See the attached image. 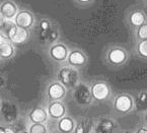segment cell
<instances>
[{
	"label": "cell",
	"mask_w": 147,
	"mask_h": 133,
	"mask_svg": "<svg viewBox=\"0 0 147 133\" xmlns=\"http://www.w3.org/2000/svg\"><path fill=\"white\" fill-rule=\"evenodd\" d=\"M18 133H28V131H26V130H22V131H20Z\"/></svg>",
	"instance_id": "obj_31"
},
{
	"label": "cell",
	"mask_w": 147,
	"mask_h": 133,
	"mask_svg": "<svg viewBox=\"0 0 147 133\" xmlns=\"http://www.w3.org/2000/svg\"><path fill=\"white\" fill-rule=\"evenodd\" d=\"M87 62H88V57L84 53V51L78 48H73L69 50L65 64L80 70L86 66Z\"/></svg>",
	"instance_id": "obj_11"
},
{
	"label": "cell",
	"mask_w": 147,
	"mask_h": 133,
	"mask_svg": "<svg viewBox=\"0 0 147 133\" xmlns=\"http://www.w3.org/2000/svg\"><path fill=\"white\" fill-rule=\"evenodd\" d=\"M91 128H92V127L88 124V121H81V122L78 123L77 125H75L74 132L75 133H90Z\"/></svg>",
	"instance_id": "obj_24"
},
{
	"label": "cell",
	"mask_w": 147,
	"mask_h": 133,
	"mask_svg": "<svg viewBox=\"0 0 147 133\" xmlns=\"http://www.w3.org/2000/svg\"><path fill=\"white\" fill-rule=\"evenodd\" d=\"M4 133H15V132L13 131V129L9 128V127H6V128H5V132Z\"/></svg>",
	"instance_id": "obj_27"
},
{
	"label": "cell",
	"mask_w": 147,
	"mask_h": 133,
	"mask_svg": "<svg viewBox=\"0 0 147 133\" xmlns=\"http://www.w3.org/2000/svg\"><path fill=\"white\" fill-rule=\"evenodd\" d=\"M130 59V52L121 45H110L104 53V60L107 66L119 68L124 66Z\"/></svg>",
	"instance_id": "obj_2"
},
{
	"label": "cell",
	"mask_w": 147,
	"mask_h": 133,
	"mask_svg": "<svg viewBox=\"0 0 147 133\" xmlns=\"http://www.w3.org/2000/svg\"><path fill=\"white\" fill-rule=\"evenodd\" d=\"M141 2H142L143 6L146 7V2H147V0H141Z\"/></svg>",
	"instance_id": "obj_30"
},
{
	"label": "cell",
	"mask_w": 147,
	"mask_h": 133,
	"mask_svg": "<svg viewBox=\"0 0 147 133\" xmlns=\"http://www.w3.org/2000/svg\"><path fill=\"white\" fill-rule=\"evenodd\" d=\"M125 22L128 28L133 31L138 26L147 24L146 7L140 4H133L125 11Z\"/></svg>",
	"instance_id": "obj_4"
},
{
	"label": "cell",
	"mask_w": 147,
	"mask_h": 133,
	"mask_svg": "<svg viewBox=\"0 0 147 133\" xmlns=\"http://www.w3.org/2000/svg\"><path fill=\"white\" fill-rule=\"evenodd\" d=\"M5 20H5V18H3V16H2V14H1V13H0V26H1V24H2L3 22H5Z\"/></svg>",
	"instance_id": "obj_28"
},
{
	"label": "cell",
	"mask_w": 147,
	"mask_h": 133,
	"mask_svg": "<svg viewBox=\"0 0 147 133\" xmlns=\"http://www.w3.org/2000/svg\"><path fill=\"white\" fill-rule=\"evenodd\" d=\"M112 106L114 111L120 115H128L135 110L134 97L128 92H119L113 98Z\"/></svg>",
	"instance_id": "obj_5"
},
{
	"label": "cell",
	"mask_w": 147,
	"mask_h": 133,
	"mask_svg": "<svg viewBox=\"0 0 147 133\" xmlns=\"http://www.w3.org/2000/svg\"><path fill=\"white\" fill-rule=\"evenodd\" d=\"M72 2L79 8H87L94 4L95 0H72Z\"/></svg>",
	"instance_id": "obj_25"
},
{
	"label": "cell",
	"mask_w": 147,
	"mask_h": 133,
	"mask_svg": "<svg viewBox=\"0 0 147 133\" xmlns=\"http://www.w3.org/2000/svg\"><path fill=\"white\" fill-rule=\"evenodd\" d=\"M49 117H48V113L46 109L42 106H38V107L34 108L30 110V114H28V120L30 123H43L45 124L48 121Z\"/></svg>",
	"instance_id": "obj_15"
},
{
	"label": "cell",
	"mask_w": 147,
	"mask_h": 133,
	"mask_svg": "<svg viewBox=\"0 0 147 133\" xmlns=\"http://www.w3.org/2000/svg\"><path fill=\"white\" fill-rule=\"evenodd\" d=\"M15 55V47L10 41L1 40L0 42V59L8 60Z\"/></svg>",
	"instance_id": "obj_18"
},
{
	"label": "cell",
	"mask_w": 147,
	"mask_h": 133,
	"mask_svg": "<svg viewBox=\"0 0 147 133\" xmlns=\"http://www.w3.org/2000/svg\"><path fill=\"white\" fill-rule=\"evenodd\" d=\"M35 26L39 30V41L41 44L48 46L53 43L58 42L60 38V28L55 20L47 16H42L39 20L36 22ZM34 26V28H35Z\"/></svg>",
	"instance_id": "obj_1"
},
{
	"label": "cell",
	"mask_w": 147,
	"mask_h": 133,
	"mask_svg": "<svg viewBox=\"0 0 147 133\" xmlns=\"http://www.w3.org/2000/svg\"><path fill=\"white\" fill-rule=\"evenodd\" d=\"M0 42H1V39H0Z\"/></svg>",
	"instance_id": "obj_35"
},
{
	"label": "cell",
	"mask_w": 147,
	"mask_h": 133,
	"mask_svg": "<svg viewBox=\"0 0 147 133\" xmlns=\"http://www.w3.org/2000/svg\"><path fill=\"white\" fill-rule=\"evenodd\" d=\"M55 76V79L59 81L67 90H72L79 83V81H81L80 70L71 67L67 64L59 65L56 69Z\"/></svg>",
	"instance_id": "obj_3"
},
{
	"label": "cell",
	"mask_w": 147,
	"mask_h": 133,
	"mask_svg": "<svg viewBox=\"0 0 147 133\" xmlns=\"http://www.w3.org/2000/svg\"><path fill=\"white\" fill-rule=\"evenodd\" d=\"M67 94V90L56 79L49 81L45 87L44 97L45 100L49 102H55V101H63Z\"/></svg>",
	"instance_id": "obj_9"
},
{
	"label": "cell",
	"mask_w": 147,
	"mask_h": 133,
	"mask_svg": "<svg viewBox=\"0 0 147 133\" xmlns=\"http://www.w3.org/2000/svg\"><path fill=\"white\" fill-rule=\"evenodd\" d=\"M46 133H52V132H49V131H47V132H46Z\"/></svg>",
	"instance_id": "obj_34"
},
{
	"label": "cell",
	"mask_w": 147,
	"mask_h": 133,
	"mask_svg": "<svg viewBox=\"0 0 147 133\" xmlns=\"http://www.w3.org/2000/svg\"><path fill=\"white\" fill-rule=\"evenodd\" d=\"M72 97L76 105L81 108L90 107L93 104L89 84L84 81H79V83L72 90Z\"/></svg>",
	"instance_id": "obj_7"
},
{
	"label": "cell",
	"mask_w": 147,
	"mask_h": 133,
	"mask_svg": "<svg viewBox=\"0 0 147 133\" xmlns=\"http://www.w3.org/2000/svg\"><path fill=\"white\" fill-rule=\"evenodd\" d=\"M69 47L63 42H56L48 46L47 54L51 61L56 64H65L69 53Z\"/></svg>",
	"instance_id": "obj_8"
},
{
	"label": "cell",
	"mask_w": 147,
	"mask_h": 133,
	"mask_svg": "<svg viewBox=\"0 0 147 133\" xmlns=\"http://www.w3.org/2000/svg\"><path fill=\"white\" fill-rule=\"evenodd\" d=\"M134 55L137 58L146 61L147 59V40L134 42V48H133Z\"/></svg>",
	"instance_id": "obj_19"
},
{
	"label": "cell",
	"mask_w": 147,
	"mask_h": 133,
	"mask_svg": "<svg viewBox=\"0 0 147 133\" xmlns=\"http://www.w3.org/2000/svg\"><path fill=\"white\" fill-rule=\"evenodd\" d=\"M45 109L48 113V117L56 121H58L59 119L66 116V113H67L66 106H65V104L62 101L49 102Z\"/></svg>",
	"instance_id": "obj_13"
},
{
	"label": "cell",
	"mask_w": 147,
	"mask_h": 133,
	"mask_svg": "<svg viewBox=\"0 0 147 133\" xmlns=\"http://www.w3.org/2000/svg\"><path fill=\"white\" fill-rule=\"evenodd\" d=\"M89 90L93 102L104 103L112 97V87L110 83L102 79H95L89 83Z\"/></svg>",
	"instance_id": "obj_6"
},
{
	"label": "cell",
	"mask_w": 147,
	"mask_h": 133,
	"mask_svg": "<svg viewBox=\"0 0 147 133\" xmlns=\"http://www.w3.org/2000/svg\"><path fill=\"white\" fill-rule=\"evenodd\" d=\"M123 133H134V132H131V131H124Z\"/></svg>",
	"instance_id": "obj_32"
},
{
	"label": "cell",
	"mask_w": 147,
	"mask_h": 133,
	"mask_svg": "<svg viewBox=\"0 0 147 133\" xmlns=\"http://www.w3.org/2000/svg\"><path fill=\"white\" fill-rule=\"evenodd\" d=\"M14 28L15 24H13L12 20H5L0 26V39L4 40V41H9L10 40V35Z\"/></svg>",
	"instance_id": "obj_20"
},
{
	"label": "cell",
	"mask_w": 147,
	"mask_h": 133,
	"mask_svg": "<svg viewBox=\"0 0 147 133\" xmlns=\"http://www.w3.org/2000/svg\"><path fill=\"white\" fill-rule=\"evenodd\" d=\"M131 32H132V38L134 42L147 40V24H142Z\"/></svg>",
	"instance_id": "obj_21"
},
{
	"label": "cell",
	"mask_w": 147,
	"mask_h": 133,
	"mask_svg": "<svg viewBox=\"0 0 147 133\" xmlns=\"http://www.w3.org/2000/svg\"><path fill=\"white\" fill-rule=\"evenodd\" d=\"M135 133H147V128H146V125H142L140 126L138 129L136 130Z\"/></svg>",
	"instance_id": "obj_26"
},
{
	"label": "cell",
	"mask_w": 147,
	"mask_h": 133,
	"mask_svg": "<svg viewBox=\"0 0 147 133\" xmlns=\"http://www.w3.org/2000/svg\"><path fill=\"white\" fill-rule=\"evenodd\" d=\"M20 6L14 0H0V13L6 20H12Z\"/></svg>",
	"instance_id": "obj_14"
},
{
	"label": "cell",
	"mask_w": 147,
	"mask_h": 133,
	"mask_svg": "<svg viewBox=\"0 0 147 133\" xmlns=\"http://www.w3.org/2000/svg\"><path fill=\"white\" fill-rule=\"evenodd\" d=\"M1 107H2V103H1V100H0V110H1Z\"/></svg>",
	"instance_id": "obj_33"
},
{
	"label": "cell",
	"mask_w": 147,
	"mask_h": 133,
	"mask_svg": "<svg viewBox=\"0 0 147 133\" xmlns=\"http://www.w3.org/2000/svg\"><path fill=\"white\" fill-rule=\"evenodd\" d=\"M5 132V127L0 126V133H4Z\"/></svg>",
	"instance_id": "obj_29"
},
{
	"label": "cell",
	"mask_w": 147,
	"mask_h": 133,
	"mask_svg": "<svg viewBox=\"0 0 147 133\" xmlns=\"http://www.w3.org/2000/svg\"><path fill=\"white\" fill-rule=\"evenodd\" d=\"M47 127L43 123H30L28 125V133H46Z\"/></svg>",
	"instance_id": "obj_23"
},
{
	"label": "cell",
	"mask_w": 147,
	"mask_h": 133,
	"mask_svg": "<svg viewBox=\"0 0 147 133\" xmlns=\"http://www.w3.org/2000/svg\"><path fill=\"white\" fill-rule=\"evenodd\" d=\"M75 125L74 119L69 116H64L57 121V129L61 133H73Z\"/></svg>",
	"instance_id": "obj_17"
},
{
	"label": "cell",
	"mask_w": 147,
	"mask_h": 133,
	"mask_svg": "<svg viewBox=\"0 0 147 133\" xmlns=\"http://www.w3.org/2000/svg\"><path fill=\"white\" fill-rule=\"evenodd\" d=\"M92 133H116L117 124L113 118L100 117L93 124Z\"/></svg>",
	"instance_id": "obj_12"
},
{
	"label": "cell",
	"mask_w": 147,
	"mask_h": 133,
	"mask_svg": "<svg viewBox=\"0 0 147 133\" xmlns=\"http://www.w3.org/2000/svg\"><path fill=\"white\" fill-rule=\"evenodd\" d=\"M30 33L28 30H24V28H18V26H15L10 35V40L9 41L13 45H20V44L26 43L30 39Z\"/></svg>",
	"instance_id": "obj_16"
},
{
	"label": "cell",
	"mask_w": 147,
	"mask_h": 133,
	"mask_svg": "<svg viewBox=\"0 0 147 133\" xmlns=\"http://www.w3.org/2000/svg\"><path fill=\"white\" fill-rule=\"evenodd\" d=\"M135 102V109L137 108H146V90H140L138 94L136 95V97L134 98Z\"/></svg>",
	"instance_id": "obj_22"
},
{
	"label": "cell",
	"mask_w": 147,
	"mask_h": 133,
	"mask_svg": "<svg viewBox=\"0 0 147 133\" xmlns=\"http://www.w3.org/2000/svg\"><path fill=\"white\" fill-rule=\"evenodd\" d=\"M12 22L15 24V26L30 31L35 26L37 18H36L35 13L32 12V10H30L28 8H24V7L22 8L20 7L16 16L12 20Z\"/></svg>",
	"instance_id": "obj_10"
}]
</instances>
